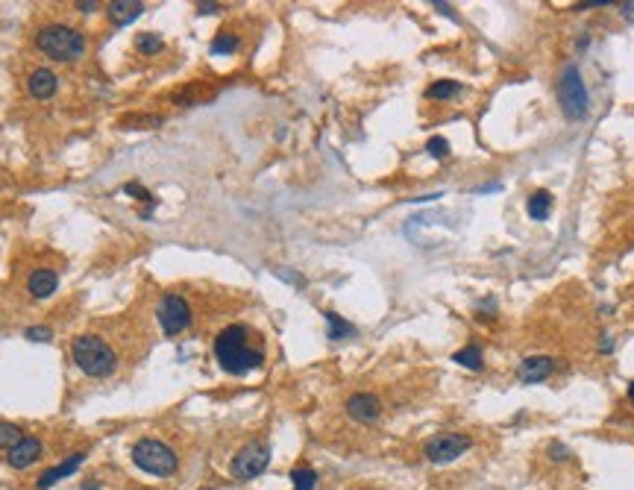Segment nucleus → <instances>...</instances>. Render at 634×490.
Segmentation results:
<instances>
[{"label":"nucleus","instance_id":"nucleus-1","mask_svg":"<svg viewBox=\"0 0 634 490\" xmlns=\"http://www.w3.org/2000/svg\"><path fill=\"white\" fill-rule=\"evenodd\" d=\"M214 358L229 376H247L265 364V346L250 326L232 323L214 338Z\"/></svg>","mask_w":634,"mask_h":490},{"label":"nucleus","instance_id":"nucleus-2","mask_svg":"<svg viewBox=\"0 0 634 490\" xmlns=\"http://www.w3.org/2000/svg\"><path fill=\"white\" fill-rule=\"evenodd\" d=\"M71 358L91 379H106L117 370L115 349L97 335H76L71 344Z\"/></svg>","mask_w":634,"mask_h":490},{"label":"nucleus","instance_id":"nucleus-3","mask_svg":"<svg viewBox=\"0 0 634 490\" xmlns=\"http://www.w3.org/2000/svg\"><path fill=\"white\" fill-rule=\"evenodd\" d=\"M35 45L53 62H76L86 53V35L68 24H47L35 35Z\"/></svg>","mask_w":634,"mask_h":490},{"label":"nucleus","instance_id":"nucleus-4","mask_svg":"<svg viewBox=\"0 0 634 490\" xmlns=\"http://www.w3.org/2000/svg\"><path fill=\"white\" fill-rule=\"evenodd\" d=\"M132 464L138 469H144V473H150V476L168 479V476L176 473V467H180V455H176L165 441L142 438L132 446Z\"/></svg>","mask_w":634,"mask_h":490},{"label":"nucleus","instance_id":"nucleus-5","mask_svg":"<svg viewBox=\"0 0 634 490\" xmlns=\"http://www.w3.org/2000/svg\"><path fill=\"white\" fill-rule=\"evenodd\" d=\"M558 100H561V112L567 115V121H582L587 115V88H584V80L576 65H570L561 74Z\"/></svg>","mask_w":634,"mask_h":490},{"label":"nucleus","instance_id":"nucleus-6","mask_svg":"<svg viewBox=\"0 0 634 490\" xmlns=\"http://www.w3.org/2000/svg\"><path fill=\"white\" fill-rule=\"evenodd\" d=\"M470 446H473V438H470V435H461V432H444V435H434V438L426 441L423 455H426V461H432V464H438V467H441V464L459 461Z\"/></svg>","mask_w":634,"mask_h":490},{"label":"nucleus","instance_id":"nucleus-7","mask_svg":"<svg viewBox=\"0 0 634 490\" xmlns=\"http://www.w3.org/2000/svg\"><path fill=\"white\" fill-rule=\"evenodd\" d=\"M156 317H158V326H162L165 335H180V332H185L191 326V305L180 293H165L162 303H158Z\"/></svg>","mask_w":634,"mask_h":490},{"label":"nucleus","instance_id":"nucleus-8","mask_svg":"<svg viewBox=\"0 0 634 490\" xmlns=\"http://www.w3.org/2000/svg\"><path fill=\"white\" fill-rule=\"evenodd\" d=\"M270 464V446L267 443H247L241 453L232 458V476L238 482H253L259 479Z\"/></svg>","mask_w":634,"mask_h":490},{"label":"nucleus","instance_id":"nucleus-9","mask_svg":"<svg viewBox=\"0 0 634 490\" xmlns=\"http://www.w3.org/2000/svg\"><path fill=\"white\" fill-rule=\"evenodd\" d=\"M347 414L352 420L359 423H376L382 417V399L376 394H367V390H362V394H352L347 399Z\"/></svg>","mask_w":634,"mask_h":490},{"label":"nucleus","instance_id":"nucleus-10","mask_svg":"<svg viewBox=\"0 0 634 490\" xmlns=\"http://www.w3.org/2000/svg\"><path fill=\"white\" fill-rule=\"evenodd\" d=\"M42 453H45L42 441H38V438H24L21 443H15L9 449L6 461H9L12 469H27V467H33L38 458H42Z\"/></svg>","mask_w":634,"mask_h":490},{"label":"nucleus","instance_id":"nucleus-11","mask_svg":"<svg viewBox=\"0 0 634 490\" xmlns=\"http://www.w3.org/2000/svg\"><path fill=\"white\" fill-rule=\"evenodd\" d=\"M83 461H86V453H74V455H68V461H62V464H56V467L45 469V473L38 476L35 487H38V490H47V487H53L56 482H62V479L74 476L76 469L83 467Z\"/></svg>","mask_w":634,"mask_h":490},{"label":"nucleus","instance_id":"nucleus-12","mask_svg":"<svg viewBox=\"0 0 634 490\" xmlns=\"http://www.w3.org/2000/svg\"><path fill=\"white\" fill-rule=\"evenodd\" d=\"M552 367H555V361H552L549 356H531V358L520 361V367H517V379H520L523 385H538V382H543V379L552 373Z\"/></svg>","mask_w":634,"mask_h":490},{"label":"nucleus","instance_id":"nucleus-13","mask_svg":"<svg viewBox=\"0 0 634 490\" xmlns=\"http://www.w3.org/2000/svg\"><path fill=\"white\" fill-rule=\"evenodd\" d=\"M27 88L35 100H47V97H53L56 88H59V76L50 68H35L27 80Z\"/></svg>","mask_w":634,"mask_h":490},{"label":"nucleus","instance_id":"nucleus-14","mask_svg":"<svg viewBox=\"0 0 634 490\" xmlns=\"http://www.w3.org/2000/svg\"><path fill=\"white\" fill-rule=\"evenodd\" d=\"M59 288V276L53 270H47V267H38V270H33L30 273V279H27V291H30V297H35V300H47V297H53V291Z\"/></svg>","mask_w":634,"mask_h":490},{"label":"nucleus","instance_id":"nucleus-15","mask_svg":"<svg viewBox=\"0 0 634 490\" xmlns=\"http://www.w3.org/2000/svg\"><path fill=\"white\" fill-rule=\"evenodd\" d=\"M142 12H144V4H138V0H112L109 4V18L117 27L132 24L135 18H142Z\"/></svg>","mask_w":634,"mask_h":490},{"label":"nucleus","instance_id":"nucleus-16","mask_svg":"<svg viewBox=\"0 0 634 490\" xmlns=\"http://www.w3.org/2000/svg\"><path fill=\"white\" fill-rule=\"evenodd\" d=\"M526 211H529L531 221H546L549 211H552V194L549 191H534L526 203Z\"/></svg>","mask_w":634,"mask_h":490},{"label":"nucleus","instance_id":"nucleus-17","mask_svg":"<svg viewBox=\"0 0 634 490\" xmlns=\"http://www.w3.org/2000/svg\"><path fill=\"white\" fill-rule=\"evenodd\" d=\"M323 317H326V323H329V338H332V341H347V338L355 335V326L347 323L341 315H335V311H323Z\"/></svg>","mask_w":634,"mask_h":490},{"label":"nucleus","instance_id":"nucleus-18","mask_svg":"<svg viewBox=\"0 0 634 490\" xmlns=\"http://www.w3.org/2000/svg\"><path fill=\"white\" fill-rule=\"evenodd\" d=\"M452 361L455 364H461V367H467V370H482L485 367V358H482V346H476V344H467V346H461L459 352L452 356Z\"/></svg>","mask_w":634,"mask_h":490},{"label":"nucleus","instance_id":"nucleus-19","mask_svg":"<svg viewBox=\"0 0 634 490\" xmlns=\"http://www.w3.org/2000/svg\"><path fill=\"white\" fill-rule=\"evenodd\" d=\"M455 94H461V83H455V80H438L426 88L429 100H452Z\"/></svg>","mask_w":634,"mask_h":490},{"label":"nucleus","instance_id":"nucleus-20","mask_svg":"<svg viewBox=\"0 0 634 490\" xmlns=\"http://www.w3.org/2000/svg\"><path fill=\"white\" fill-rule=\"evenodd\" d=\"M291 484H294V490H314L317 487V473L311 467H294L291 469Z\"/></svg>","mask_w":634,"mask_h":490},{"label":"nucleus","instance_id":"nucleus-21","mask_svg":"<svg viewBox=\"0 0 634 490\" xmlns=\"http://www.w3.org/2000/svg\"><path fill=\"white\" fill-rule=\"evenodd\" d=\"M214 56H229V53H235L238 50V35H232V33H217L214 35V42H212V47H209Z\"/></svg>","mask_w":634,"mask_h":490},{"label":"nucleus","instance_id":"nucleus-22","mask_svg":"<svg viewBox=\"0 0 634 490\" xmlns=\"http://www.w3.org/2000/svg\"><path fill=\"white\" fill-rule=\"evenodd\" d=\"M27 435L21 432V426H15V423H0V449H9L15 446V443H21Z\"/></svg>","mask_w":634,"mask_h":490},{"label":"nucleus","instance_id":"nucleus-23","mask_svg":"<svg viewBox=\"0 0 634 490\" xmlns=\"http://www.w3.org/2000/svg\"><path fill=\"white\" fill-rule=\"evenodd\" d=\"M162 47H165V42H162V38H158L156 33H142V35L135 38V50H138V53H144V56H156Z\"/></svg>","mask_w":634,"mask_h":490},{"label":"nucleus","instance_id":"nucleus-24","mask_svg":"<svg viewBox=\"0 0 634 490\" xmlns=\"http://www.w3.org/2000/svg\"><path fill=\"white\" fill-rule=\"evenodd\" d=\"M426 153L432 156V159H446V156H449V141L444 139V135H434V139L426 141Z\"/></svg>","mask_w":634,"mask_h":490},{"label":"nucleus","instance_id":"nucleus-25","mask_svg":"<svg viewBox=\"0 0 634 490\" xmlns=\"http://www.w3.org/2000/svg\"><path fill=\"white\" fill-rule=\"evenodd\" d=\"M124 191H127V194H132V197H135V200H144V203L156 206V200L150 197V191H144V188H142V185H138V182H127V185H124Z\"/></svg>","mask_w":634,"mask_h":490},{"label":"nucleus","instance_id":"nucleus-26","mask_svg":"<svg viewBox=\"0 0 634 490\" xmlns=\"http://www.w3.org/2000/svg\"><path fill=\"white\" fill-rule=\"evenodd\" d=\"M546 453H549V461H555V464H558V461H567V458H570V449H567L564 443H558V441H555V443H549V449H546Z\"/></svg>","mask_w":634,"mask_h":490},{"label":"nucleus","instance_id":"nucleus-27","mask_svg":"<svg viewBox=\"0 0 634 490\" xmlns=\"http://www.w3.org/2000/svg\"><path fill=\"white\" fill-rule=\"evenodd\" d=\"M27 338L30 341H50V329L47 326H30L27 329Z\"/></svg>","mask_w":634,"mask_h":490},{"label":"nucleus","instance_id":"nucleus-28","mask_svg":"<svg viewBox=\"0 0 634 490\" xmlns=\"http://www.w3.org/2000/svg\"><path fill=\"white\" fill-rule=\"evenodd\" d=\"M217 9H221L217 4H200V6H197V12H200V15H212V12H217Z\"/></svg>","mask_w":634,"mask_h":490},{"label":"nucleus","instance_id":"nucleus-29","mask_svg":"<svg viewBox=\"0 0 634 490\" xmlns=\"http://www.w3.org/2000/svg\"><path fill=\"white\" fill-rule=\"evenodd\" d=\"M599 349H602V352H611V349H613V341H611V335H602V344H599Z\"/></svg>","mask_w":634,"mask_h":490},{"label":"nucleus","instance_id":"nucleus-30","mask_svg":"<svg viewBox=\"0 0 634 490\" xmlns=\"http://www.w3.org/2000/svg\"><path fill=\"white\" fill-rule=\"evenodd\" d=\"M76 9H79V12H94L97 4H94V0H88V4H76Z\"/></svg>","mask_w":634,"mask_h":490},{"label":"nucleus","instance_id":"nucleus-31","mask_svg":"<svg viewBox=\"0 0 634 490\" xmlns=\"http://www.w3.org/2000/svg\"><path fill=\"white\" fill-rule=\"evenodd\" d=\"M434 9H441L444 15H449V18H455V12H452V6H446V4H434Z\"/></svg>","mask_w":634,"mask_h":490},{"label":"nucleus","instance_id":"nucleus-32","mask_svg":"<svg viewBox=\"0 0 634 490\" xmlns=\"http://www.w3.org/2000/svg\"><path fill=\"white\" fill-rule=\"evenodd\" d=\"M623 15L631 18V15H634V4H623Z\"/></svg>","mask_w":634,"mask_h":490},{"label":"nucleus","instance_id":"nucleus-33","mask_svg":"<svg viewBox=\"0 0 634 490\" xmlns=\"http://www.w3.org/2000/svg\"><path fill=\"white\" fill-rule=\"evenodd\" d=\"M97 487H100L97 482H83V490H97Z\"/></svg>","mask_w":634,"mask_h":490},{"label":"nucleus","instance_id":"nucleus-34","mask_svg":"<svg viewBox=\"0 0 634 490\" xmlns=\"http://www.w3.org/2000/svg\"><path fill=\"white\" fill-rule=\"evenodd\" d=\"M628 399H631V402H634V382H631V385H628Z\"/></svg>","mask_w":634,"mask_h":490}]
</instances>
